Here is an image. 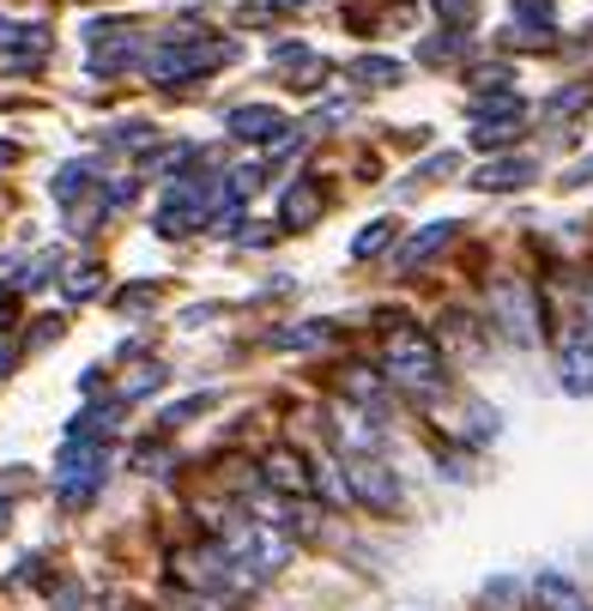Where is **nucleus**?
I'll return each instance as SVG.
<instances>
[{"label":"nucleus","mask_w":593,"mask_h":611,"mask_svg":"<svg viewBox=\"0 0 593 611\" xmlns=\"http://www.w3.org/2000/svg\"><path fill=\"white\" fill-rule=\"evenodd\" d=\"M514 19H533L539 31H551V0H514Z\"/></svg>","instance_id":"obj_20"},{"label":"nucleus","mask_w":593,"mask_h":611,"mask_svg":"<svg viewBox=\"0 0 593 611\" xmlns=\"http://www.w3.org/2000/svg\"><path fill=\"white\" fill-rule=\"evenodd\" d=\"M315 340H321L315 328H285V333H279V345H315Z\"/></svg>","instance_id":"obj_25"},{"label":"nucleus","mask_w":593,"mask_h":611,"mask_svg":"<svg viewBox=\"0 0 593 611\" xmlns=\"http://www.w3.org/2000/svg\"><path fill=\"white\" fill-rule=\"evenodd\" d=\"M587 309H593V291H587Z\"/></svg>","instance_id":"obj_30"},{"label":"nucleus","mask_w":593,"mask_h":611,"mask_svg":"<svg viewBox=\"0 0 593 611\" xmlns=\"http://www.w3.org/2000/svg\"><path fill=\"white\" fill-rule=\"evenodd\" d=\"M97 267H73V279H67V297H92L97 291V279H92Z\"/></svg>","instance_id":"obj_22"},{"label":"nucleus","mask_w":593,"mask_h":611,"mask_svg":"<svg viewBox=\"0 0 593 611\" xmlns=\"http://www.w3.org/2000/svg\"><path fill=\"white\" fill-rule=\"evenodd\" d=\"M455 230H460V225H455V218H443V225H430V230H418V237H412V242H406V249H399V255H394V267H399V272H412V267H424V261H430V255H436V249H448V242H455Z\"/></svg>","instance_id":"obj_9"},{"label":"nucleus","mask_w":593,"mask_h":611,"mask_svg":"<svg viewBox=\"0 0 593 611\" xmlns=\"http://www.w3.org/2000/svg\"><path fill=\"white\" fill-rule=\"evenodd\" d=\"M491 315H497V328L509 333L514 345L539 340V297H533L527 279H497L491 284Z\"/></svg>","instance_id":"obj_3"},{"label":"nucleus","mask_w":593,"mask_h":611,"mask_svg":"<svg viewBox=\"0 0 593 611\" xmlns=\"http://www.w3.org/2000/svg\"><path fill=\"white\" fill-rule=\"evenodd\" d=\"M558 382H563V394H593V340L587 333H575V340H563L558 351Z\"/></svg>","instance_id":"obj_7"},{"label":"nucleus","mask_w":593,"mask_h":611,"mask_svg":"<svg viewBox=\"0 0 593 611\" xmlns=\"http://www.w3.org/2000/svg\"><path fill=\"white\" fill-rule=\"evenodd\" d=\"M388 375L412 394H436L443 387V351H436L430 333L418 328H394L388 333Z\"/></svg>","instance_id":"obj_2"},{"label":"nucleus","mask_w":593,"mask_h":611,"mask_svg":"<svg viewBox=\"0 0 593 611\" xmlns=\"http://www.w3.org/2000/svg\"><path fill=\"white\" fill-rule=\"evenodd\" d=\"M254 188H261V170H230V188H225V200L237 206L242 194H254Z\"/></svg>","instance_id":"obj_19"},{"label":"nucleus","mask_w":593,"mask_h":611,"mask_svg":"<svg viewBox=\"0 0 593 611\" xmlns=\"http://www.w3.org/2000/svg\"><path fill=\"white\" fill-rule=\"evenodd\" d=\"M85 188V164H67V170H61V182H55V200L61 206H73V194Z\"/></svg>","instance_id":"obj_18"},{"label":"nucleus","mask_w":593,"mask_h":611,"mask_svg":"<svg viewBox=\"0 0 593 611\" xmlns=\"http://www.w3.org/2000/svg\"><path fill=\"white\" fill-rule=\"evenodd\" d=\"M55 485H61V503H92V490L103 485V448H85V436H67V454L55 466Z\"/></svg>","instance_id":"obj_5"},{"label":"nucleus","mask_w":593,"mask_h":611,"mask_svg":"<svg viewBox=\"0 0 593 611\" xmlns=\"http://www.w3.org/2000/svg\"><path fill=\"white\" fill-rule=\"evenodd\" d=\"M279 127H285V115H279L273 103H242V110H230V134L237 139H273Z\"/></svg>","instance_id":"obj_10"},{"label":"nucleus","mask_w":593,"mask_h":611,"mask_svg":"<svg viewBox=\"0 0 593 611\" xmlns=\"http://www.w3.org/2000/svg\"><path fill=\"white\" fill-rule=\"evenodd\" d=\"M43 55H49V31H43V24L0 19V61H7V68H37Z\"/></svg>","instance_id":"obj_6"},{"label":"nucleus","mask_w":593,"mask_h":611,"mask_svg":"<svg viewBox=\"0 0 593 611\" xmlns=\"http://www.w3.org/2000/svg\"><path fill=\"white\" fill-rule=\"evenodd\" d=\"M279 7H309V0H279Z\"/></svg>","instance_id":"obj_29"},{"label":"nucleus","mask_w":593,"mask_h":611,"mask_svg":"<svg viewBox=\"0 0 593 611\" xmlns=\"http://www.w3.org/2000/svg\"><path fill=\"white\" fill-rule=\"evenodd\" d=\"M267 485L285 490V497H303V490H309V466L296 460V454L279 448V454H267Z\"/></svg>","instance_id":"obj_11"},{"label":"nucleus","mask_w":593,"mask_h":611,"mask_svg":"<svg viewBox=\"0 0 593 611\" xmlns=\"http://www.w3.org/2000/svg\"><path fill=\"white\" fill-rule=\"evenodd\" d=\"M582 103H593V85H570V91H558V97L545 103V115H551V122H563V115H575Z\"/></svg>","instance_id":"obj_17"},{"label":"nucleus","mask_w":593,"mask_h":611,"mask_svg":"<svg viewBox=\"0 0 593 611\" xmlns=\"http://www.w3.org/2000/svg\"><path fill=\"white\" fill-rule=\"evenodd\" d=\"M12 158H19V152H12V146H7V139H0V164H12Z\"/></svg>","instance_id":"obj_27"},{"label":"nucleus","mask_w":593,"mask_h":611,"mask_svg":"<svg viewBox=\"0 0 593 611\" xmlns=\"http://www.w3.org/2000/svg\"><path fill=\"white\" fill-rule=\"evenodd\" d=\"M345 387H352L357 400H370V394H376V375H370V370H357V375H345Z\"/></svg>","instance_id":"obj_24"},{"label":"nucleus","mask_w":593,"mask_h":611,"mask_svg":"<svg viewBox=\"0 0 593 611\" xmlns=\"http://www.w3.org/2000/svg\"><path fill=\"white\" fill-rule=\"evenodd\" d=\"M460 55V37H443V43H424V61H455Z\"/></svg>","instance_id":"obj_23"},{"label":"nucleus","mask_w":593,"mask_h":611,"mask_svg":"<svg viewBox=\"0 0 593 611\" xmlns=\"http://www.w3.org/2000/svg\"><path fill=\"white\" fill-rule=\"evenodd\" d=\"M394 218H376V225H370V230H357V242H352V255H357V261H370V255H376V249H388V242H394Z\"/></svg>","instance_id":"obj_15"},{"label":"nucleus","mask_w":593,"mask_h":611,"mask_svg":"<svg viewBox=\"0 0 593 611\" xmlns=\"http://www.w3.org/2000/svg\"><path fill=\"white\" fill-rule=\"evenodd\" d=\"M399 61H388V55H364V61H352V80H364V85H399Z\"/></svg>","instance_id":"obj_14"},{"label":"nucleus","mask_w":593,"mask_h":611,"mask_svg":"<svg viewBox=\"0 0 593 611\" xmlns=\"http://www.w3.org/2000/svg\"><path fill=\"white\" fill-rule=\"evenodd\" d=\"M533 593H539V611H593L582 593H575V581H570V576H539V581H533Z\"/></svg>","instance_id":"obj_12"},{"label":"nucleus","mask_w":593,"mask_h":611,"mask_svg":"<svg viewBox=\"0 0 593 611\" xmlns=\"http://www.w3.org/2000/svg\"><path fill=\"white\" fill-rule=\"evenodd\" d=\"M321 206H327V188H321V182H296L285 194V225H315Z\"/></svg>","instance_id":"obj_13"},{"label":"nucleus","mask_w":593,"mask_h":611,"mask_svg":"<svg viewBox=\"0 0 593 611\" xmlns=\"http://www.w3.org/2000/svg\"><path fill=\"white\" fill-rule=\"evenodd\" d=\"M0 328H12V291H0Z\"/></svg>","instance_id":"obj_26"},{"label":"nucleus","mask_w":593,"mask_h":611,"mask_svg":"<svg viewBox=\"0 0 593 611\" xmlns=\"http://www.w3.org/2000/svg\"><path fill=\"white\" fill-rule=\"evenodd\" d=\"M225 61H230L225 37H188V31H176L170 43H158L146 55V73L158 85H183V80H200V73L225 68Z\"/></svg>","instance_id":"obj_1"},{"label":"nucleus","mask_w":593,"mask_h":611,"mask_svg":"<svg viewBox=\"0 0 593 611\" xmlns=\"http://www.w3.org/2000/svg\"><path fill=\"white\" fill-rule=\"evenodd\" d=\"M436 12H443V19H455V24H467L472 12H479V0H436Z\"/></svg>","instance_id":"obj_21"},{"label":"nucleus","mask_w":593,"mask_h":611,"mask_svg":"<svg viewBox=\"0 0 593 611\" xmlns=\"http://www.w3.org/2000/svg\"><path fill=\"white\" fill-rule=\"evenodd\" d=\"M12 370V351H0V375H7Z\"/></svg>","instance_id":"obj_28"},{"label":"nucleus","mask_w":593,"mask_h":611,"mask_svg":"<svg viewBox=\"0 0 593 611\" xmlns=\"http://www.w3.org/2000/svg\"><path fill=\"white\" fill-rule=\"evenodd\" d=\"M509 139H521V122H479L472 127V146L479 152H497V146H509Z\"/></svg>","instance_id":"obj_16"},{"label":"nucleus","mask_w":593,"mask_h":611,"mask_svg":"<svg viewBox=\"0 0 593 611\" xmlns=\"http://www.w3.org/2000/svg\"><path fill=\"white\" fill-rule=\"evenodd\" d=\"M340 478H345V490H352L364 509H376V515H394L399 509V478L382 460H370V454H352V460L340 466Z\"/></svg>","instance_id":"obj_4"},{"label":"nucleus","mask_w":593,"mask_h":611,"mask_svg":"<svg viewBox=\"0 0 593 611\" xmlns=\"http://www.w3.org/2000/svg\"><path fill=\"white\" fill-rule=\"evenodd\" d=\"M533 176H539V164H533V158H491L479 176H472V188H485V194H509V188H527Z\"/></svg>","instance_id":"obj_8"}]
</instances>
